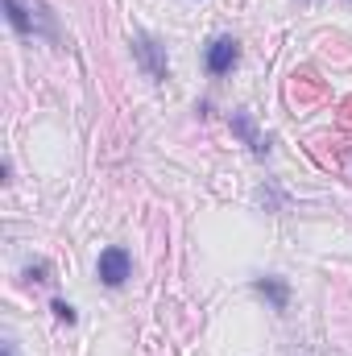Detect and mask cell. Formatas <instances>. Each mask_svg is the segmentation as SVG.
<instances>
[{
  "label": "cell",
  "mask_w": 352,
  "mask_h": 356,
  "mask_svg": "<svg viewBox=\"0 0 352 356\" xmlns=\"http://www.w3.org/2000/svg\"><path fill=\"white\" fill-rule=\"evenodd\" d=\"M95 273H99V282H104V286H112V290H116V286H125V282H129V273H133V257H129L125 249H116V245H112V249H104V253H99Z\"/></svg>",
  "instance_id": "6da1fadb"
},
{
  "label": "cell",
  "mask_w": 352,
  "mask_h": 356,
  "mask_svg": "<svg viewBox=\"0 0 352 356\" xmlns=\"http://www.w3.org/2000/svg\"><path fill=\"white\" fill-rule=\"evenodd\" d=\"M237 58H241V42L228 38V33L207 46V71H211V75H228V71L237 67Z\"/></svg>",
  "instance_id": "7a4b0ae2"
},
{
  "label": "cell",
  "mask_w": 352,
  "mask_h": 356,
  "mask_svg": "<svg viewBox=\"0 0 352 356\" xmlns=\"http://www.w3.org/2000/svg\"><path fill=\"white\" fill-rule=\"evenodd\" d=\"M133 46H137V58L145 63V71H150L154 79H166V63L158 58V42H154V38H145V33H137V38H133Z\"/></svg>",
  "instance_id": "3957f363"
},
{
  "label": "cell",
  "mask_w": 352,
  "mask_h": 356,
  "mask_svg": "<svg viewBox=\"0 0 352 356\" xmlns=\"http://www.w3.org/2000/svg\"><path fill=\"white\" fill-rule=\"evenodd\" d=\"M253 286H257L265 298L273 302V311H286V302H290V286H286L282 277H257Z\"/></svg>",
  "instance_id": "277c9868"
},
{
  "label": "cell",
  "mask_w": 352,
  "mask_h": 356,
  "mask_svg": "<svg viewBox=\"0 0 352 356\" xmlns=\"http://www.w3.org/2000/svg\"><path fill=\"white\" fill-rule=\"evenodd\" d=\"M232 129L253 145V154H269V141H262V137L253 133V124H249V116H245V112H237V116H232Z\"/></svg>",
  "instance_id": "5b68a950"
},
{
  "label": "cell",
  "mask_w": 352,
  "mask_h": 356,
  "mask_svg": "<svg viewBox=\"0 0 352 356\" xmlns=\"http://www.w3.org/2000/svg\"><path fill=\"white\" fill-rule=\"evenodd\" d=\"M4 8H8V21H13L17 33H29V29H33V25H29V13L21 8V0H4Z\"/></svg>",
  "instance_id": "8992f818"
},
{
  "label": "cell",
  "mask_w": 352,
  "mask_h": 356,
  "mask_svg": "<svg viewBox=\"0 0 352 356\" xmlns=\"http://www.w3.org/2000/svg\"><path fill=\"white\" fill-rule=\"evenodd\" d=\"M50 311H54V315H58L63 323H75V307H71L67 298H54V307H50Z\"/></svg>",
  "instance_id": "52a82bcc"
},
{
  "label": "cell",
  "mask_w": 352,
  "mask_h": 356,
  "mask_svg": "<svg viewBox=\"0 0 352 356\" xmlns=\"http://www.w3.org/2000/svg\"><path fill=\"white\" fill-rule=\"evenodd\" d=\"M46 273H50V266H42V261H38V266H29V269H25V282H50Z\"/></svg>",
  "instance_id": "ba28073f"
}]
</instances>
